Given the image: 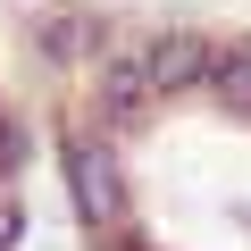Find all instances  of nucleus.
<instances>
[{"instance_id":"2","label":"nucleus","mask_w":251,"mask_h":251,"mask_svg":"<svg viewBox=\"0 0 251 251\" xmlns=\"http://www.w3.org/2000/svg\"><path fill=\"white\" fill-rule=\"evenodd\" d=\"M143 59H151V92H159V100H193V92L209 84L218 34H193V25H159V34H143Z\"/></svg>"},{"instance_id":"1","label":"nucleus","mask_w":251,"mask_h":251,"mask_svg":"<svg viewBox=\"0 0 251 251\" xmlns=\"http://www.w3.org/2000/svg\"><path fill=\"white\" fill-rule=\"evenodd\" d=\"M59 176H67V201H75L84 234L126 218V168H117V143H109V134L67 126V143H59Z\"/></svg>"}]
</instances>
